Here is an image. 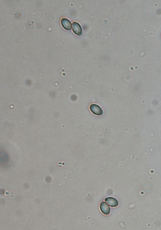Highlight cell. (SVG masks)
<instances>
[{
	"mask_svg": "<svg viewBox=\"0 0 161 230\" xmlns=\"http://www.w3.org/2000/svg\"><path fill=\"white\" fill-rule=\"evenodd\" d=\"M90 110L93 114L96 115L101 116L103 114V111L101 108L98 105L92 104L90 106Z\"/></svg>",
	"mask_w": 161,
	"mask_h": 230,
	"instance_id": "obj_1",
	"label": "cell"
},
{
	"mask_svg": "<svg viewBox=\"0 0 161 230\" xmlns=\"http://www.w3.org/2000/svg\"><path fill=\"white\" fill-rule=\"evenodd\" d=\"M100 208L101 211L103 214L106 215H108L110 214V208L105 202H103L101 203Z\"/></svg>",
	"mask_w": 161,
	"mask_h": 230,
	"instance_id": "obj_5",
	"label": "cell"
},
{
	"mask_svg": "<svg viewBox=\"0 0 161 230\" xmlns=\"http://www.w3.org/2000/svg\"><path fill=\"white\" fill-rule=\"evenodd\" d=\"M72 29L74 32L78 36H80L82 33V30L80 24L77 22L72 24Z\"/></svg>",
	"mask_w": 161,
	"mask_h": 230,
	"instance_id": "obj_2",
	"label": "cell"
},
{
	"mask_svg": "<svg viewBox=\"0 0 161 230\" xmlns=\"http://www.w3.org/2000/svg\"><path fill=\"white\" fill-rule=\"evenodd\" d=\"M105 200L106 203L112 207L117 206L119 204L117 200L114 198L107 197L105 199Z\"/></svg>",
	"mask_w": 161,
	"mask_h": 230,
	"instance_id": "obj_4",
	"label": "cell"
},
{
	"mask_svg": "<svg viewBox=\"0 0 161 230\" xmlns=\"http://www.w3.org/2000/svg\"><path fill=\"white\" fill-rule=\"evenodd\" d=\"M61 23L62 27L64 29L69 31L71 30V22L67 18H62L61 21Z\"/></svg>",
	"mask_w": 161,
	"mask_h": 230,
	"instance_id": "obj_3",
	"label": "cell"
}]
</instances>
